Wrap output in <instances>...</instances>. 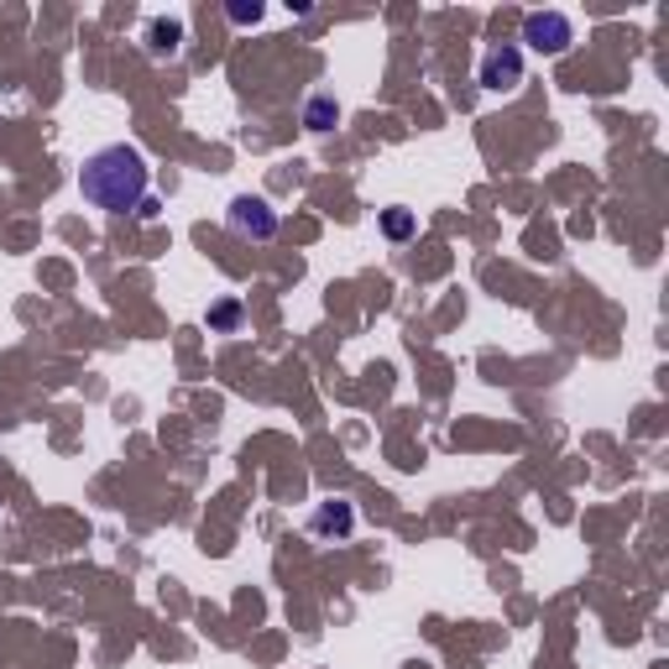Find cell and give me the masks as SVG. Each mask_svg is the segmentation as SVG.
I'll return each mask as SVG.
<instances>
[{"instance_id": "6da1fadb", "label": "cell", "mask_w": 669, "mask_h": 669, "mask_svg": "<svg viewBox=\"0 0 669 669\" xmlns=\"http://www.w3.org/2000/svg\"><path fill=\"white\" fill-rule=\"evenodd\" d=\"M147 157L131 147V142H110V147L89 152L85 168H79V194L94 204V210H105V215H142V204H147Z\"/></svg>"}, {"instance_id": "7a4b0ae2", "label": "cell", "mask_w": 669, "mask_h": 669, "mask_svg": "<svg viewBox=\"0 0 669 669\" xmlns=\"http://www.w3.org/2000/svg\"><path fill=\"white\" fill-rule=\"evenodd\" d=\"M225 225H231L241 241H272L278 236V210L257 194H236L231 210H225Z\"/></svg>"}, {"instance_id": "3957f363", "label": "cell", "mask_w": 669, "mask_h": 669, "mask_svg": "<svg viewBox=\"0 0 669 669\" xmlns=\"http://www.w3.org/2000/svg\"><path fill=\"white\" fill-rule=\"evenodd\" d=\"M523 43L534 47V53H565V47L576 43V26L565 11H528L523 16Z\"/></svg>"}, {"instance_id": "277c9868", "label": "cell", "mask_w": 669, "mask_h": 669, "mask_svg": "<svg viewBox=\"0 0 669 669\" xmlns=\"http://www.w3.org/2000/svg\"><path fill=\"white\" fill-rule=\"evenodd\" d=\"M481 89H492V94H508V89H519L523 85V53L513 43H502L492 47L487 58H481Z\"/></svg>"}, {"instance_id": "5b68a950", "label": "cell", "mask_w": 669, "mask_h": 669, "mask_svg": "<svg viewBox=\"0 0 669 669\" xmlns=\"http://www.w3.org/2000/svg\"><path fill=\"white\" fill-rule=\"evenodd\" d=\"M350 528H356V508L341 502V497L320 502L314 519H309V534H314V539H350Z\"/></svg>"}, {"instance_id": "8992f818", "label": "cell", "mask_w": 669, "mask_h": 669, "mask_svg": "<svg viewBox=\"0 0 669 669\" xmlns=\"http://www.w3.org/2000/svg\"><path fill=\"white\" fill-rule=\"evenodd\" d=\"M183 43V22L178 16H152L147 22V53L152 58H174Z\"/></svg>"}, {"instance_id": "52a82bcc", "label": "cell", "mask_w": 669, "mask_h": 669, "mask_svg": "<svg viewBox=\"0 0 669 669\" xmlns=\"http://www.w3.org/2000/svg\"><path fill=\"white\" fill-rule=\"evenodd\" d=\"M335 121H341V105H335L330 94H314V100L303 105V126L309 131H330Z\"/></svg>"}, {"instance_id": "ba28073f", "label": "cell", "mask_w": 669, "mask_h": 669, "mask_svg": "<svg viewBox=\"0 0 669 669\" xmlns=\"http://www.w3.org/2000/svg\"><path fill=\"white\" fill-rule=\"evenodd\" d=\"M241 314H246V303L241 299H220L215 309H210V330H215V335H231V330L241 324Z\"/></svg>"}, {"instance_id": "9c48e42d", "label": "cell", "mask_w": 669, "mask_h": 669, "mask_svg": "<svg viewBox=\"0 0 669 669\" xmlns=\"http://www.w3.org/2000/svg\"><path fill=\"white\" fill-rule=\"evenodd\" d=\"M382 236H388V241H409L413 236V210H403V204L388 210V215H382Z\"/></svg>"}, {"instance_id": "30bf717a", "label": "cell", "mask_w": 669, "mask_h": 669, "mask_svg": "<svg viewBox=\"0 0 669 669\" xmlns=\"http://www.w3.org/2000/svg\"><path fill=\"white\" fill-rule=\"evenodd\" d=\"M225 16H231V22H236V26H246V22H261V5H257V0H252V5H246V0H236V5H231Z\"/></svg>"}]
</instances>
